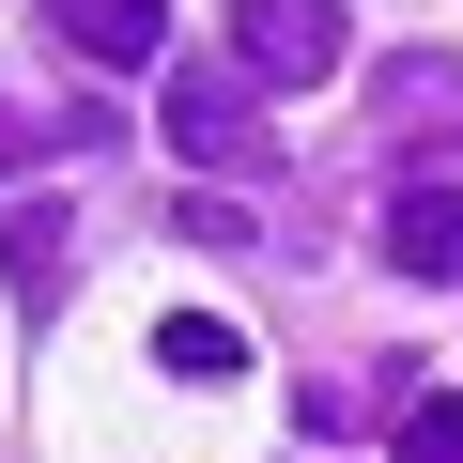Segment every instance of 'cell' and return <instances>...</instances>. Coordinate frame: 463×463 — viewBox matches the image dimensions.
I'll return each instance as SVG.
<instances>
[{
	"instance_id": "5",
	"label": "cell",
	"mask_w": 463,
	"mask_h": 463,
	"mask_svg": "<svg viewBox=\"0 0 463 463\" xmlns=\"http://www.w3.org/2000/svg\"><path fill=\"white\" fill-rule=\"evenodd\" d=\"M386 263L463 294V185H402V201H386Z\"/></svg>"
},
{
	"instance_id": "2",
	"label": "cell",
	"mask_w": 463,
	"mask_h": 463,
	"mask_svg": "<svg viewBox=\"0 0 463 463\" xmlns=\"http://www.w3.org/2000/svg\"><path fill=\"white\" fill-rule=\"evenodd\" d=\"M232 62H248V78H340L355 62V16H340V0H232Z\"/></svg>"
},
{
	"instance_id": "3",
	"label": "cell",
	"mask_w": 463,
	"mask_h": 463,
	"mask_svg": "<svg viewBox=\"0 0 463 463\" xmlns=\"http://www.w3.org/2000/svg\"><path fill=\"white\" fill-rule=\"evenodd\" d=\"M0 279H16L32 325H62V279H78V216L62 201H0Z\"/></svg>"
},
{
	"instance_id": "9",
	"label": "cell",
	"mask_w": 463,
	"mask_h": 463,
	"mask_svg": "<svg viewBox=\"0 0 463 463\" xmlns=\"http://www.w3.org/2000/svg\"><path fill=\"white\" fill-rule=\"evenodd\" d=\"M32 155H47V124H32V109H16V93H0V185H16V170H32Z\"/></svg>"
},
{
	"instance_id": "8",
	"label": "cell",
	"mask_w": 463,
	"mask_h": 463,
	"mask_svg": "<svg viewBox=\"0 0 463 463\" xmlns=\"http://www.w3.org/2000/svg\"><path fill=\"white\" fill-rule=\"evenodd\" d=\"M448 93H463L448 47H402V62H386V124H417V109H448Z\"/></svg>"
},
{
	"instance_id": "6",
	"label": "cell",
	"mask_w": 463,
	"mask_h": 463,
	"mask_svg": "<svg viewBox=\"0 0 463 463\" xmlns=\"http://www.w3.org/2000/svg\"><path fill=\"white\" fill-rule=\"evenodd\" d=\"M155 355H170V371H201V386H232V371H248V325H216V309H170V325H155Z\"/></svg>"
},
{
	"instance_id": "4",
	"label": "cell",
	"mask_w": 463,
	"mask_h": 463,
	"mask_svg": "<svg viewBox=\"0 0 463 463\" xmlns=\"http://www.w3.org/2000/svg\"><path fill=\"white\" fill-rule=\"evenodd\" d=\"M47 32L78 62H109V78H155L170 62V0H47Z\"/></svg>"
},
{
	"instance_id": "1",
	"label": "cell",
	"mask_w": 463,
	"mask_h": 463,
	"mask_svg": "<svg viewBox=\"0 0 463 463\" xmlns=\"http://www.w3.org/2000/svg\"><path fill=\"white\" fill-rule=\"evenodd\" d=\"M155 124H170V155H185V170H216V185H263V170H279V124H263V93H248V78H170V109H155Z\"/></svg>"
},
{
	"instance_id": "7",
	"label": "cell",
	"mask_w": 463,
	"mask_h": 463,
	"mask_svg": "<svg viewBox=\"0 0 463 463\" xmlns=\"http://www.w3.org/2000/svg\"><path fill=\"white\" fill-rule=\"evenodd\" d=\"M386 463H463V402L402 386V417H386Z\"/></svg>"
}]
</instances>
